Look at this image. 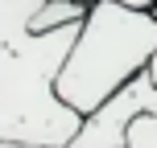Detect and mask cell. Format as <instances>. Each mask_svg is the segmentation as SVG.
<instances>
[{
	"label": "cell",
	"mask_w": 157,
	"mask_h": 148,
	"mask_svg": "<svg viewBox=\"0 0 157 148\" xmlns=\"http://www.w3.org/2000/svg\"><path fill=\"white\" fill-rule=\"evenodd\" d=\"M41 0H0V144L13 148H75L83 115L58 99V78L78 29L29 33Z\"/></svg>",
	"instance_id": "1"
},
{
	"label": "cell",
	"mask_w": 157,
	"mask_h": 148,
	"mask_svg": "<svg viewBox=\"0 0 157 148\" xmlns=\"http://www.w3.org/2000/svg\"><path fill=\"white\" fill-rule=\"evenodd\" d=\"M157 58V8L141 13L128 4L99 0L91 4V16L78 29L58 78V99L75 115H95L108 107L124 86H132L141 74H149Z\"/></svg>",
	"instance_id": "2"
},
{
	"label": "cell",
	"mask_w": 157,
	"mask_h": 148,
	"mask_svg": "<svg viewBox=\"0 0 157 148\" xmlns=\"http://www.w3.org/2000/svg\"><path fill=\"white\" fill-rule=\"evenodd\" d=\"M87 16H91V8H87V4H75V0H41V8L33 13V21H29V33L46 37V33L83 25Z\"/></svg>",
	"instance_id": "3"
},
{
	"label": "cell",
	"mask_w": 157,
	"mask_h": 148,
	"mask_svg": "<svg viewBox=\"0 0 157 148\" xmlns=\"http://www.w3.org/2000/svg\"><path fill=\"white\" fill-rule=\"evenodd\" d=\"M124 148H157V115L132 119V128L124 132Z\"/></svg>",
	"instance_id": "4"
},
{
	"label": "cell",
	"mask_w": 157,
	"mask_h": 148,
	"mask_svg": "<svg viewBox=\"0 0 157 148\" xmlns=\"http://www.w3.org/2000/svg\"><path fill=\"white\" fill-rule=\"evenodd\" d=\"M149 78H153V82H157V58H153V66H149Z\"/></svg>",
	"instance_id": "5"
}]
</instances>
